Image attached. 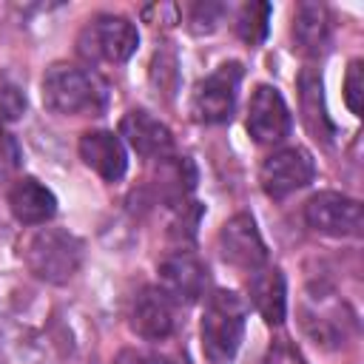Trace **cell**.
I'll use <instances>...</instances> for the list:
<instances>
[{
	"label": "cell",
	"mask_w": 364,
	"mask_h": 364,
	"mask_svg": "<svg viewBox=\"0 0 364 364\" xmlns=\"http://www.w3.org/2000/svg\"><path fill=\"white\" fill-rule=\"evenodd\" d=\"M23 165V151L11 134H0V182L11 179Z\"/></svg>",
	"instance_id": "603a6c76"
},
{
	"label": "cell",
	"mask_w": 364,
	"mask_h": 364,
	"mask_svg": "<svg viewBox=\"0 0 364 364\" xmlns=\"http://www.w3.org/2000/svg\"><path fill=\"white\" fill-rule=\"evenodd\" d=\"M196 185V168L188 156H165L159 159V171H156V188L162 193L165 202L179 205L185 202V196L193 191Z\"/></svg>",
	"instance_id": "ac0fdd59"
},
{
	"label": "cell",
	"mask_w": 364,
	"mask_h": 364,
	"mask_svg": "<svg viewBox=\"0 0 364 364\" xmlns=\"http://www.w3.org/2000/svg\"><path fill=\"white\" fill-rule=\"evenodd\" d=\"M119 136L145 159H165L173 151V134L165 122L142 108H131L119 119Z\"/></svg>",
	"instance_id": "8fae6325"
},
{
	"label": "cell",
	"mask_w": 364,
	"mask_h": 364,
	"mask_svg": "<svg viewBox=\"0 0 364 364\" xmlns=\"http://www.w3.org/2000/svg\"><path fill=\"white\" fill-rule=\"evenodd\" d=\"M242 77H245V68L242 63H222L216 71H210L193 91L191 97V111L199 122L205 125H219V122H228L233 117V108H236V94H239V85H242Z\"/></svg>",
	"instance_id": "5b68a950"
},
{
	"label": "cell",
	"mask_w": 364,
	"mask_h": 364,
	"mask_svg": "<svg viewBox=\"0 0 364 364\" xmlns=\"http://www.w3.org/2000/svg\"><path fill=\"white\" fill-rule=\"evenodd\" d=\"M270 14H273V6L264 3V0L245 3V6L239 9V17H236V34H239L247 46H259V43L267 37Z\"/></svg>",
	"instance_id": "d6986e66"
},
{
	"label": "cell",
	"mask_w": 364,
	"mask_h": 364,
	"mask_svg": "<svg viewBox=\"0 0 364 364\" xmlns=\"http://www.w3.org/2000/svg\"><path fill=\"white\" fill-rule=\"evenodd\" d=\"M114 364H168L159 353L154 350H145V347H125L117 353Z\"/></svg>",
	"instance_id": "484cf974"
},
{
	"label": "cell",
	"mask_w": 364,
	"mask_h": 364,
	"mask_svg": "<svg viewBox=\"0 0 364 364\" xmlns=\"http://www.w3.org/2000/svg\"><path fill=\"white\" fill-rule=\"evenodd\" d=\"M156 273H159V290L171 301L191 304V301H196L205 293V284H208V267L191 250L168 253L159 262V270Z\"/></svg>",
	"instance_id": "30bf717a"
},
{
	"label": "cell",
	"mask_w": 364,
	"mask_h": 364,
	"mask_svg": "<svg viewBox=\"0 0 364 364\" xmlns=\"http://www.w3.org/2000/svg\"><path fill=\"white\" fill-rule=\"evenodd\" d=\"M105 82L80 65L54 63L43 74V105L60 117L100 114L105 108Z\"/></svg>",
	"instance_id": "6da1fadb"
},
{
	"label": "cell",
	"mask_w": 364,
	"mask_h": 364,
	"mask_svg": "<svg viewBox=\"0 0 364 364\" xmlns=\"http://www.w3.org/2000/svg\"><path fill=\"white\" fill-rule=\"evenodd\" d=\"M26 114V94L17 82L0 77V122H14Z\"/></svg>",
	"instance_id": "7402d4cb"
},
{
	"label": "cell",
	"mask_w": 364,
	"mask_h": 364,
	"mask_svg": "<svg viewBox=\"0 0 364 364\" xmlns=\"http://www.w3.org/2000/svg\"><path fill=\"white\" fill-rule=\"evenodd\" d=\"M80 159L105 182H119L128 171V151L114 131L97 128L80 136Z\"/></svg>",
	"instance_id": "7c38bea8"
},
{
	"label": "cell",
	"mask_w": 364,
	"mask_h": 364,
	"mask_svg": "<svg viewBox=\"0 0 364 364\" xmlns=\"http://www.w3.org/2000/svg\"><path fill=\"white\" fill-rule=\"evenodd\" d=\"M344 102L350 108L353 117H361L364 108V63L355 57L347 65V77H344Z\"/></svg>",
	"instance_id": "ffe728a7"
},
{
	"label": "cell",
	"mask_w": 364,
	"mask_h": 364,
	"mask_svg": "<svg viewBox=\"0 0 364 364\" xmlns=\"http://www.w3.org/2000/svg\"><path fill=\"white\" fill-rule=\"evenodd\" d=\"M333 40L330 11L321 3H299L293 11V43L304 57H324Z\"/></svg>",
	"instance_id": "5bb4252c"
},
{
	"label": "cell",
	"mask_w": 364,
	"mask_h": 364,
	"mask_svg": "<svg viewBox=\"0 0 364 364\" xmlns=\"http://www.w3.org/2000/svg\"><path fill=\"white\" fill-rule=\"evenodd\" d=\"M264 364H307V361H304V355H301L287 338H279V341L267 350Z\"/></svg>",
	"instance_id": "d4e9b609"
},
{
	"label": "cell",
	"mask_w": 364,
	"mask_h": 364,
	"mask_svg": "<svg viewBox=\"0 0 364 364\" xmlns=\"http://www.w3.org/2000/svg\"><path fill=\"white\" fill-rule=\"evenodd\" d=\"M82 242L63 230V228H43L37 230L23 256H26V267L46 284H65L77 276L80 264H82Z\"/></svg>",
	"instance_id": "3957f363"
},
{
	"label": "cell",
	"mask_w": 364,
	"mask_h": 364,
	"mask_svg": "<svg viewBox=\"0 0 364 364\" xmlns=\"http://www.w3.org/2000/svg\"><path fill=\"white\" fill-rule=\"evenodd\" d=\"M225 14L222 3H193L188 9V28L193 34H210Z\"/></svg>",
	"instance_id": "44dd1931"
},
{
	"label": "cell",
	"mask_w": 364,
	"mask_h": 364,
	"mask_svg": "<svg viewBox=\"0 0 364 364\" xmlns=\"http://www.w3.org/2000/svg\"><path fill=\"white\" fill-rule=\"evenodd\" d=\"M293 128L290 108L276 85H256L247 102V134L259 145H276L282 142Z\"/></svg>",
	"instance_id": "ba28073f"
},
{
	"label": "cell",
	"mask_w": 364,
	"mask_h": 364,
	"mask_svg": "<svg viewBox=\"0 0 364 364\" xmlns=\"http://www.w3.org/2000/svg\"><path fill=\"white\" fill-rule=\"evenodd\" d=\"M304 219L316 233H324L333 239L361 236V225H364L361 202L336 191H321L310 196L304 205Z\"/></svg>",
	"instance_id": "8992f818"
},
{
	"label": "cell",
	"mask_w": 364,
	"mask_h": 364,
	"mask_svg": "<svg viewBox=\"0 0 364 364\" xmlns=\"http://www.w3.org/2000/svg\"><path fill=\"white\" fill-rule=\"evenodd\" d=\"M250 301L256 307V313L267 321V324H282L287 316V284H284V273L279 267H267L262 264L259 270L250 273V284H247Z\"/></svg>",
	"instance_id": "2e32d148"
},
{
	"label": "cell",
	"mask_w": 364,
	"mask_h": 364,
	"mask_svg": "<svg viewBox=\"0 0 364 364\" xmlns=\"http://www.w3.org/2000/svg\"><path fill=\"white\" fill-rule=\"evenodd\" d=\"M313 176H316V162L304 148H282V151L270 154L259 171L262 191L276 202L307 188L313 182Z\"/></svg>",
	"instance_id": "52a82bcc"
},
{
	"label": "cell",
	"mask_w": 364,
	"mask_h": 364,
	"mask_svg": "<svg viewBox=\"0 0 364 364\" xmlns=\"http://www.w3.org/2000/svg\"><path fill=\"white\" fill-rule=\"evenodd\" d=\"M9 210L20 225H43L57 213V196L34 176H20L9 188Z\"/></svg>",
	"instance_id": "9a60e30c"
},
{
	"label": "cell",
	"mask_w": 364,
	"mask_h": 364,
	"mask_svg": "<svg viewBox=\"0 0 364 364\" xmlns=\"http://www.w3.org/2000/svg\"><path fill=\"white\" fill-rule=\"evenodd\" d=\"M202 353L210 364H230L245 338V304L233 290H216L202 313Z\"/></svg>",
	"instance_id": "7a4b0ae2"
},
{
	"label": "cell",
	"mask_w": 364,
	"mask_h": 364,
	"mask_svg": "<svg viewBox=\"0 0 364 364\" xmlns=\"http://www.w3.org/2000/svg\"><path fill=\"white\" fill-rule=\"evenodd\" d=\"M179 208V216L173 219V236H179V239H193V233H196V225H199V216H202V208H199V202H179L176 205Z\"/></svg>",
	"instance_id": "cb8c5ba5"
},
{
	"label": "cell",
	"mask_w": 364,
	"mask_h": 364,
	"mask_svg": "<svg viewBox=\"0 0 364 364\" xmlns=\"http://www.w3.org/2000/svg\"><path fill=\"white\" fill-rule=\"evenodd\" d=\"M219 250L228 264H233L239 270H250V273L267 262V245H264L250 213H236L222 225Z\"/></svg>",
	"instance_id": "9c48e42d"
},
{
	"label": "cell",
	"mask_w": 364,
	"mask_h": 364,
	"mask_svg": "<svg viewBox=\"0 0 364 364\" xmlns=\"http://www.w3.org/2000/svg\"><path fill=\"white\" fill-rule=\"evenodd\" d=\"M299 102H301V119H304L307 131L313 134V139H321L324 145H330L336 128H333L327 105H324L321 74L316 68H301V74H299Z\"/></svg>",
	"instance_id": "e0dca14e"
},
{
	"label": "cell",
	"mask_w": 364,
	"mask_h": 364,
	"mask_svg": "<svg viewBox=\"0 0 364 364\" xmlns=\"http://www.w3.org/2000/svg\"><path fill=\"white\" fill-rule=\"evenodd\" d=\"M173 324V301L159 287H142L131 307V330L145 341H165Z\"/></svg>",
	"instance_id": "4fadbf2b"
},
{
	"label": "cell",
	"mask_w": 364,
	"mask_h": 364,
	"mask_svg": "<svg viewBox=\"0 0 364 364\" xmlns=\"http://www.w3.org/2000/svg\"><path fill=\"white\" fill-rule=\"evenodd\" d=\"M136 46L139 31L122 14H97L77 37V51L88 63H125L134 57Z\"/></svg>",
	"instance_id": "277c9868"
}]
</instances>
